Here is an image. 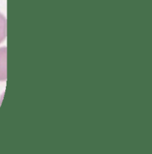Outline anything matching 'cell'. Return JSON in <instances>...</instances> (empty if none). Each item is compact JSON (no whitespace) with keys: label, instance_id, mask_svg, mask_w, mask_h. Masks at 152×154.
Listing matches in <instances>:
<instances>
[{"label":"cell","instance_id":"2","mask_svg":"<svg viewBox=\"0 0 152 154\" xmlns=\"http://www.w3.org/2000/svg\"><path fill=\"white\" fill-rule=\"evenodd\" d=\"M7 36V20L5 17L0 13V44L4 42Z\"/></svg>","mask_w":152,"mask_h":154},{"label":"cell","instance_id":"1","mask_svg":"<svg viewBox=\"0 0 152 154\" xmlns=\"http://www.w3.org/2000/svg\"><path fill=\"white\" fill-rule=\"evenodd\" d=\"M7 79V48H0V82Z\"/></svg>","mask_w":152,"mask_h":154}]
</instances>
